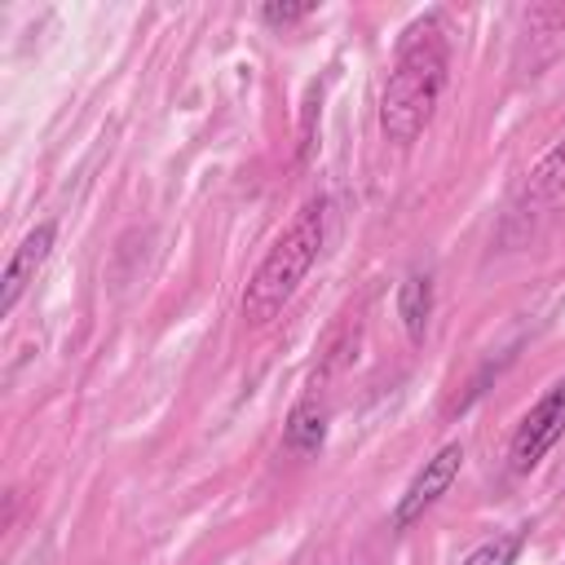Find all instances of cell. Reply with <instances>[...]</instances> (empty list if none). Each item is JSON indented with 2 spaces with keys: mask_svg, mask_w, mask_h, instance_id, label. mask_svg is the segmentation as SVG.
<instances>
[{
  "mask_svg": "<svg viewBox=\"0 0 565 565\" xmlns=\"http://www.w3.org/2000/svg\"><path fill=\"white\" fill-rule=\"evenodd\" d=\"M446 71H450V44H446L441 18L424 13L419 22L406 26L380 93V128L393 146H411L433 124L446 88Z\"/></svg>",
  "mask_w": 565,
  "mask_h": 565,
  "instance_id": "cell-1",
  "label": "cell"
},
{
  "mask_svg": "<svg viewBox=\"0 0 565 565\" xmlns=\"http://www.w3.org/2000/svg\"><path fill=\"white\" fill-rule=\"evenodd\" d=\"M322 238H327V199L313 194L300 203L291 225L274 238V247L260 256V265L252 269L247 287H243V318L252 327H265L287 309V300L300 291L305 274L313 269Z\"/></svg>",
  "mask_w": 565,
  "mask_h": 565,
  "instance_id": "cell-2",
  "label": "cell"
},
{
  "mask_svg": "<svg viewBox=\"0 0 565 565\" xmlns=\"http://www.w3.org/2000/svg\"><path fill=\"white\" fill-rule=\"evenodd\" d=\"M565 437V375L525 411V419L516 424L512 433V446H508V459H512V472H530L539 468V459Z\"/></svg>",
  "mask_w": 565,
  "mask_h": 565,
  "instance_id": "cell-3",
  "label": "cell"
},
{
  "mask_svg": "<svg viewBox=\"0 0 565 565\" xmlns=\"http://www.w3.org/2000/svg\"><path fill=\"white\" fill-rule=\"evenodd\" d=\"M459 463H463V446H459V441H446L433 459H424V468L415 472V481L406 486V494H402L397 508H393V530H411V525L450 490V481L459 477Z\"/></svg>",
  "mask_w": 565,
  "mask_h": 565,
  "instance_id": "cell-4",
  "label": "cell"
},
{
  "mask_svg": "<svg viewBox=\"0 0 565 565\" xmlns=\"http://www.w3.org/2000/svg\"><path fill=\"white\" fill-rule=\"evenodd\" d=\"M53 238H57V225H53V221H40V225H35V230L13 247L9 265H4V278H0V313H4V318L18 309L22 291L35 282L40 265H44V260H49V252H53Z\"/></svg>",
  "mask_w": 565,
  "mask_h": 565,
  "instance_id": "cell-5",
  "label": "cell"
},
{
  "mask_svg": "<svg viewBox=\"0 0 565 565\" xmlns=\"http://www.w3.org/2000/svg\"><path fill=\"white\" fill-rule=\"evenodd\" d=\"M327 441V406L318 397H305L291 415H287V428H282V446L291 455H318Z\"/></svg>",
  "mask_w": 565,
  "mask_h": 565,
  "instance_id": "cell-6",
  "label": "cell"
},
{
  "mask_svg": "<svg viewBox=\"0 0 565 565\" xmlns=\"http://www.w3.org/2000/svg\"><path fill=\"white\" fill-rule=\"evenodd\" d=\"M397 318H402L406 335L419 344L424 331H428V318H433V278L428 274H411L397 287Z\"/></svg>",
  "mask_w": 565,
  "mask_h": 565,
  "instance_id": "cell-7",
  "label": "cell"
},
{
  "mask_svg": "<svg viewBox=\"0 0 565 565\" xmlns=\"http://www.w3.org/2000/svg\"><path fill=\"white\" fill-rule=\"evenodd\" d=\"M556 194H565V137L525 172V181H521V199L525 203H547V199H556Z\"/></svg>",
  "mask_w": 565,
  "mask_h": 565,
  "instance_id": "cell-8",
  "label": "cell"
},
{
  "mask_svg": "<svg viewBox=\"0 0 565 565\" xmlns=\"http://www.w3.org/2000/svg\"><path fill=\"white\" fill-rule=\"evenodd\" d=\"M521 530H512V534H499V539H490V543H481L477 552H468L463 556V565H512L516 561V552H521Z\"/></svg>",
  "mask_w": 565,
  "mask_h": 565,
  "instance_id": "cell-9",
  "label": "cell"
},
{
  "mask_svg": "<svg viewBox=\"0 0 565 565\" xmlns=\"http://www.w3.org/2000/svg\"><path fill=\"white\" fill-rule=\"evenodd\" d=\"M318 4H260V18L269 22V26H287V22H300V18H309Z\"/></svg>",
  "mask_w": 565,
  "mask_h": 565,
  "instance_id": "cell-10",
  "label": "cell"
}]
</instances>
